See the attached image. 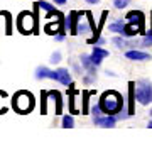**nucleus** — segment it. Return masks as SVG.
Masks as SVG:
<instances>
[{
	"instance_id": "4",
	"label": "nucleus",
	"mask_w": 152,
	"mask_h": 142,
	"mask_svg": "<svg viewBox=\"0 0 152 142\" xmlns=\"http://www.w3.org/2000/svg\"><path fill=\"white\" fill-rule=\"evenodd\" d=\"M34 27H36V17L31 12H20L17 17V29L22 34H32Z\"/></svg>"
},
{
	"instance_id": "17",
	"label": "nucleus",
	"mask_w": 152,
	"mask_h": 142,
	"mask_svg": "<svg viewBox=\"0 0 152 142\" xmlns=\"http://www.w3.org/2000/svg\"><path fill=\"white\" fill-rule=\"evenodd\" d=\"M113 44L117 46V48H129V46H135V42L134 41H127V39L124 37H113Z\"/></svg>"
},
{
	"instance_id": "9",
	"label": "nucleus",
	"mask_w": 152,
	"mask_h": 142,
	"mask_svg": "<svg viewBox=\"0 0 152 142\" xmlns=\"http://www.w3.org/2000/svg\"><path fill=\"white\" fill-rule=\"evenodd\" d=\"M144 32V29L140 27V26H137V24H130V22H127L125 24V29H124V37H134V36H137V34Z\"/></svg>"
},
{
	"instance_id": "8",
	"label": "nucleus",
	"mask_w": 152,
	"mask_h": 142,
	"mask_svg": "<svg viewBox=\"0 0 152 142\" xmlns=\"http://www.w3.org/2000/svg\"><path fill=\"white\" fill-rule=\"evenodd\" d=\"M107 56H108V51L102 49L98 44H95V46H93V53H91V56H90V58H91V61L98 66L100 63H102V59H105Z\"/></svg>"
},
{
	"instance_id": "5",
	"label": "nucleus",
	"mask_w": 152,
	"mask_h": 142,
	"mask_svg": "<svg viewBox=\"0 0 152 142\" xmlns=\"http://www.w3.org/2000/svg\"><path fill=\"white\" fill-rule=\"evenodd\" d=\"M83 12H71L66 19V29H69L71 34H78V24L81 20Z\"/></svg>"
},
{
	"instance_id": "26",
	"label": "nucleus",
	"mask_w": 152,
	"mask_h": 142,
	"mask_svg": "<svg viewBox=\"0 0 152 142\" xmlns=\"http://www.w3.org/2000/svg\"><path fill=\"white\" fill-rule=\"evenodd\" d=\"M149 129H152V120H151V122H149Z\"/></svg>"
},
{
	"instance_id": "2",
	"label": "nucleus",
	"mask_w": 152,
	"mask_h": 142,
	"mask_svg": "<svg viewBox=\"0 0 152 142\" xmlns=\"http://www.w3.org/2000/svg\"><path fill=\"white\" fill-rule=\"evenodd\" d=\"M12 105H14V108H15L17 113H22V115L29 113L34 108V97L29 91H17L14 95Z\"/></svg>"
},
{
	"instance_id": "11",
	"label": "nucleus",
	"mask_w": 152,
	"mask_h": 142,
	"mask_svg": "<svg viewBox=\"0 0 152 142\" xmlns=\"http://www.w3.org/2000/svg\"><path fill=\"white\" fill-rule=\"evenodd\" d=\"M125 56L132 61H145V59H151V56L144 53V51H137V49H132V51H127Z\"/></svg>"
},
{
	"instance_id": "14",
	"label": "nucleus",
	"mask_w": 152,
	"mask_h": 142,
	"mask_svg": "<svg viewBox=\"0 0 152 142\" xmlns=\"http://www.w3.org/2000/svg\"><path fill=\"white\" fill-rule=\"evenodd\" d=\"M135 83H129V98H130V107H129V115H134V98H135Z\"/></svg>"
},
{
	"instance_id": "22",
	"label": "nucleus",
	"mask_w": 152,
	"mask_h": 142,
	"mask_svg": "<svg viewBox=\"0 0 152 142\" xmlns=\"http://www.w3.org/2000/svg\"><path fill=\"white\" fill-rule=\"evenodd\" d=\"M49 61H51V63H59V61H61V53H59V51H56L54 54L51 56V59H49Z\"/></svg>"
},
{
	"instance_id": "7",
	"label": "nucleus",
	"mask_w": 152,
	"mask_h": 142,
	"mask_svg": "<svg viewBox=\"0 0 152 142\" xmlns=\"http://www.w3.org/2000/svg\"><path fill=\"white\" fill-rule=\"evenodd\" d=\"M127 22H130V24H137V26H140L142 29H144V14H142L140 10H130L129 14H127Z\"/></svg>"
},
{
	"instance_id": "6",
	"label": "nucleus",
	"mask_w": 152,
	"mask_h": 142,
	"mask_svg": "<svg viewBox=\"0 0 152 142\" xmlns=\"http://www.w3.org/2000/svg\"><path fill=\"white\" fill-rule=\"evenodd\" d=\"M93 124L95 125H100V127H115L117 124V117L115 115H105V117H95L93 119Z\"/></svg>"
},
{
	"instance_id": "12",
	"label": "nucleus",
	"mask_w": 152,
	"mask_h": 142,
	"mask_svg": "<svg viewBox=\"0 0 152 142\" xmlns=\"http://www.w3.org/2000/svg\"><path fill=\"white\" fill-rule=\"evenodd\" d=\"M56 71H58V81L61 85H71V75L66 68H59V70H56Z\"/></svg>"
},
{
	"instance_id": "15",
	"label": "nucleus",
	"mask_w": 152,
	"mask_h": 142,
	"mask_svg": "<svg viewBox=\"0 0 152 142\" xmlns=\"http://www.w3.org/2000/svg\"><path fill=\"white\" fill-rule=\"evenodd\" d=\"M34 5H37L39 9H44V10L48 12V19L53 15V14H58L56 9H54V5H51V4H48V2H36Z\"/></svg>"
},
{
	"instance_id": "21",
	"label": "nucleus",
	"mask_w": 152,
	"mask_h": 142,
	"mask_svg": "<svg viewBox=\"0 0 152 142\" xmlns=\"http://www.w3.org/2000/svg\"><path fill=\"white\" fill-rule=\"evenodd\" d=\"M91 113H93V119H95V117H100V113H103V112H102V108H100V105H95V107L91 108Z\"/></svg>"
},
{
	"instance_id": "23",
	"label": "nucleus",
	"mask_w": 152,
	"mask_h": 142,
	"mask_svg": "<svg viewBox=\"0 0 152 142\" xmlns=\"http://www.w3.org/2000/svg\"><path fill=\"white\" fill-rule=\"evenodd\" d=\"M64 34H66V32H59V34H56V39H58V41H63V39H64Z\"/></svg>"
},
{
	"instance_id": "20",
	"label": "nucleus",
	"mask_w": 152,
	"mask_h": 142,
	"mask_svg": "<svg viewBox=\"0 0 152 142\" xmlns=\"http://www.w3.org/2000/svg\"><path fill=\"white\" fill-rule=\"evenodd\" d=\"M113 5H115V9H124V7L129 5V0H115Z\"/></svg>"
},
{
	"instance_id": "27",
	"label": "nucleus",
	"mask_w": 152,
	"mask_h": 142,
	"mask_svg": "<svg viewBox=\"0 0 152 142\" xmlns=\"http://www.w3.org/2000/svg\"><path fill=\"white\" fill-rule=\"evenodd\" d=\"M151 115H152V110H151Z\"/></svg>"
},
{
	"instance_id": "3",
	"label": "nucleus",
	"mask_w": 152,
	"mask_h": 142,
	"mask_svg": "<svg viewBox=\"0 0 152 142\" xmlns=\"http://www.w3.org/2000/svg\"><path fill=\"white\" fill-rule=\"evenodd\" d=\"M135 98L139 100V103L149 105L152 102V83L147 80H140L137 81L135 88Z\"/></svg>"
},
{
	"instance_id": "18",
	"label": "nucleus",
	"mask_w": 152,
	"mask_h": 142,
	"mask_svg": "<svg viewBox=\"0 0 152 142\" xmlns=\"http://www.w3.org/2000/svg\"><path fill=\"white\" fill-rule=\"evenodd\" d=\"M61 124H63V127H64V129H73V127H75V119H73L71 115H64Z\"/></svg>"
},
{
	"instance_id": "13",
	"label": "nucleus",
	"mask_w": 152,
	"mask_h": 142,
	"mask_svg": "<svg viewBox=\"0 0 152 142\" xmlns=\"http://www.w3.org/2000/svg\"><path fill=\"white\" fill-rule=\"evenodd\" d=\"M81 64L86 68L88 73H90L91 76H95V73H96V64L91 61V58H90V56H81Z\"/></svg>"
},
{
	"instance_id": "1",
	"label": "nucleus",
	"mask_w": 152,
	"mask_h": 142,
	"mask_svg": "<svg viewBox=\"0 0 152 142\" xmlns=\"http://www.w3.org/2000/svg\"><path fill=\"white\" fill-rule=\"evenodd\" d=\"M98 105H100L103 113L115 115L118 112H122V108H124V97L118 91H115V90H108V91H105L100 97Z\"/></svg>"
},
{
	"instance_id": "16",
	"label": "nucleus",
	"mask_w": 152,
	"mask_h": 142,
	"mask_svg": "<svg viewBox=\"0 0 152 142\" xmlns=\"http://www.w3.org/2000/svg\"><path fill=\"white\" fill-rule=\"evenodd\" d=\"M108 29L112 32H117V34H124V29H125V24L122 20H115L108 26Z\"/></svg>"
},
{
	"instance_id": "10",
	"label": "nucleus",
	"mask_w": 152,
	"mask_h": 142,
	"mask_svg": "<svg viewBox=\"0 0 152 142\" xmlns=\"http://www.w3.org/2000/svg\"><path fill=\"white\" fill-rule=\"evenodd\" d=\"M36 78H37V80H42V78L58 80V71H51V70H48V68L41 66V68H37V70H36Z\"/></svg>"
},
{
	"instance_id": "25",
	"label": "nucleus",
	"mask_w": 152,
	"mask_h": 142,
	"mask_svg": "<svg viewBox=\"0 0 152 142\" xmlns=\"http://www.w3.org/2000/svg\"><path fill=\"white\" fill-rule=\"evenodd\" d=\"M86 2H88V4H91V5H96L100 0H86Z\"/></svg>"
},
{
	"instance_id": "19",
	"label": "nucleus",
	"mask_w": 152,
	"mask_h": 142,
	"mask_svg": "<svg viewBox=\"0 0 152 142\" xmlns=\"http://www.w3.org/2000/svg\"><path fill=\"white\" fill-rule=\"evenodd\" d=\"M56 97V113H61L63 112V103H61V95L58 91H51Z\"/></svg>"
},
{
	"instance_id": "24",
	"label": "nucleus",
	"mask_w": 152,
	"mask_h": 142,
	"mask_svg": "<svg viewBox=\"0 0 152 142\" xmlns=\"http://www.w3.org/2000/svg\"><path fill=\"white\" fill-rule=\"evenodd\" d=\"M54 4H56V5H64L66 0H54Z\"/></svg>"
}]
</instances>
